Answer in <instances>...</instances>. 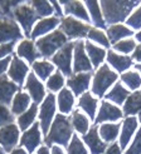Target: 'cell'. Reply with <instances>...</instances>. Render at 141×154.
I'll use <instances>...</instances> for the list:
<instances>
[{
    "mask_svg": "<svg viewBox=\"0 0 141 154\" xmlns=\"http://www.w3.org/2000/svg\"><path fill=\"white\" fill-rule=\"evenodd\" d=\"M140 4L141 3L139 0H134V2H110V0H105V2L100 3V6L105 23L115 25L126 20L130 17V13Z\"/></svg>",
    "mask_w": 141,
    "mask_h": 154,
    "instance_id": "cell-1",
    "label": "cell"
},
{
    "mask_svg": "<svg viewBox=\"0 0 141 154\" xmlns=\"http://www.w3.org/2000/svg\"><path fill=\"white\" fill-rule=\"evenodd\" d=\"M72 124L70 119L64 114H57L54 122L52 123L51 129L45 137L47 145L52 147V144H59L61 147H68L72 138Z\"/></svg>",
    "mask_w": 141,
    "mask_h": 154,
    "instance_id": "cell-2",
    "label": "cell"
},
{
    "mask_svg": "<svg viewBox=\"0 0 141 154\" xmlns=\"http://www.w3.org/2000/svg\"><path fill=\"white\" fill-rule=\"evenodd\" d=\"M68 43L67 36L61 30H54L51 34L42 36L37 43L35 48L41 57L51 58L56 54L59 49H62Z\"/></svg>",
    "mask_w": 141,
    "mask_h": 154,
    "instance_id": "cell-3",
    "label": "cell"
},
{
    "mask_svg": "<svg viewBox=\"0 0 141 154\" xmlns=\"http://www.w3.org/2000/svg\"><path fill=\"white\" fill-rule=\"evenodd\" d=\"M119 79V75L116 72H113L108 64H102L98 69L96 74L93 75L92 80V93L98 98L105 97L106 91L112 87Z\"/></svg>",
    "mask_w": 141,
    "mask_h": 154,
    "instance_id": "cell-4",
    "label": "cell"
},
{
    "mask_svg": "<svg viewBox=\"0 0 141 154\" xmlns=\"http://www.w3.org/2000/svg\"><path fill=\"white\" fill-rule=\"evenodd\" d=\"M11 14L15 18V20L21 25L23 30H24V34L27 36H30L32 26L38 19V15L35 14L30 3H20L18 6H15L13 9Z\"/></svg>",
    "mask_w": 141,
    "mask_h": 154,
    "instance_id": "cell-5",
    "label": "cell"
},
{
    "mask_svg": "<svg viewBox=\"0 0 141 154\" xmlns=\"http://www.w3.org/2000/svg\"><path fill=\"white\" fill-rule=\"evenodd\" d=\"M90 29L91 26L88 24L72 17L62 18L61 20V32L67 36V39H83L87 36Z\"/></svg>",
    "mask_w": 141,
    "mask_h": 154,
    "instance_id": "cell-6",
    "label": "cell"
},
{
    "mask_svg": "<svg viewBox=\"0 0 141 154\" xmlns=\"http://www.w3.org/2000/svg\"><path fill=\"white\" fill-rule=\"evenodd\" d=\"M56 97L53 93L47 94L44 100L42 102L39 109V127H42V133L48 134V130L52 125V120L56 114Z\"/></svg>",
    "mask_w": 141,
    "mask_h": 154,
    "instance_id": "cell-7",
    "label": "cell"
},
{
    "mask_svg": "<svg viewBox=\"0 0 141 154\" xmlns=\"http://www.w3.org/2000/svg\"><path fill=\"white\" fill-rule=\"evenodd\" d=\"M74 43H67L62 49H59L54 55L52 57L53 64L56 65L59 72L67 75L68 78L72 75V53H73Z\"/></svg>",
    "mask_w": 141,
    "mask_h": 154,
    "instance_id": "cell-8",
    "label": "cell"
},
{
    "mask_svg": "<svg viewBox=\"0 0 141 154\" xmlns=\"http://www.w3.org/2000/svg\"><path fill=\"white\" fill-rule=\"evenodd\" d=\"M21 38V30L11 17L0 18V44L15 43L17 40H20Z\"/></svg>",
    "mask_w": 141,
    "mask_h": 154,
    "instance_id": "cell-9",
    "label": "cell"
},
{
    "mask_svg": "<svg viewBox=\"0 0 141 154\" xmlns=\"http://www.w3.org/2000/svg\"><path fill=\"white\" fill-rule=\"evenodd\" d=\"M92 64L87 57L84 49V43L78 40L74 43L73 47V72L77 73H91Z\"/></svg>",
    "mask_w": 141,
    "mask_h": 154,
    "instance_id": "cell-10",
    "label": "cell"
},
{
    "mask_svg": "<svg viewBox=\"0 0 141 154\" xmlns=\"http://www.w3.org/2000/svg\"><path fill=\"white\" fill-rule=\"evenodd\" d=\"M19 140V128L10 123L0 128V145L5 152H11Z\"/></svg>",
    "mask_w": 141,
    "mask_h": 154,
    "instance_id": "cell-11",
    "label": "cell"
},
{
    "mask_svg": "<svg viewBox=\"0 0 141 154\" xmlns=\"http://www.w3.org/2000/svg\"><path fill=\"white\" fill-rule=\"evenodd\" d=\"M122 110L119 106L111 104L110 102H102L100 106L98 114L95 119V124H103L105 122H116L122 118Z\"/></svg>",
    "mask_w": 141,
    "mask_h": 154,
    "instance_id": "cell-12",
    "label": "cell"
},
{
    "mask_svg": "<svg viewBox=\"0 0 141 154\" xmlns=\"http://www.w3.org/2000/svg\"><path fill=\"white\" fill-rule=\"evenodd\" d=\"M92 74L91 73H77L70 75L67 80V85L69 89H72L73 95L81 97L87 91L90 83H91Z\"/></svg>",
    "mask_w": 141,
    "mask_h": 154,
    "instance_id": "cell-13",
    "label": "cell"
},
{
    "mask_svg": "<svg viewBox=\"0 0 141 154\" xmlns=\"http://www.w3.org/2000/svg\"><path fill=\"white\" fill-rule=\"evenodd\" d=\"M28 72H29V68L21 59H19L18 57L11 58L8 75H9V78L13 80V83H15L17 85H21V84L24 83V79H25Z\"/></svg>",
    "mask_w": 141,
    "mask_h": 154,
    "instance_id": "cell-14",
    "label": "cell"
},
{
    "mask_svg": "<svg viewBox=\"0 0 141 154\" xmlns=\"http://www.w3.org/2000/svg\"><path fill=\"white\" fill-rule=\"evenodd\" d=\"M83 142L87 144V147L90 148V152L92 154H103L106 150V143L101 139V137L98 134L97 127H92L87 133L83 135Z\"/></svg>",
    "mask_w": 141,
    "mask_h": 154,
    "instance_id": "cell-15",
    "label": "cell"
},
{
    "mask_svg": "<svg viewBox=\"0 0 141 154\" xmlns=\"http://www.w3.org/2000/svg\"><path fill=\"white\" fill-rule=\"evenodd\" d=\"M41 143H42V134H41V130H39V123H34L32 128L28 129L23 134L20 139V144L27 148V152L32 153Z\"/></svg>",
    "mask_w": 141,
    "mask_h": 154,
    "instance_id": "cell-16",
    "label": "cell"
},
{
    "mask_svg": "<svg viewBox=\"0 0 141 154\" xmlns=\"http://www.w3.org/2000/svg\"><path fill=\"white\" fill-rule=\"evenodd\" d=\"M25 89L29 91V95L34 100V104L42 103V100L45 98V89L43 84L38 80L37 75L34 73L28 74V78L25 82Z\"/></svg>",
    "mask_w": 141,
    "mask_h": 154,
    "instance_id": "cell-17",
    "label": "cell"
},
{
    "mask_svg": "<svg viewBox=\"0 0 141 154\" xmlns=\"http://www.w3.org/2000/svg\"><path fill=\"white\" fill-rule=\"evenodd\" d=\"M59 24H61V19L57 17L44 18L42 20H39L35 24V26L32 30V33H30V38H32V39H35V38H39L42 35L45 36V34L48 35V33L54 30Z\"/></svg>",
    "mask_w": 141,
    "mask_h": 154,
    "instance_id": "cell-18",
    "label": "cell"
},
{
    "mask_svg": "<svg viewBox=\"0 0 141 154\" xmlns=\"http://www.w3.org/2000/svg\"><path fill=\"white\" fill-rule=\"evenodd\" d=\"M137 119L135 117H127L122 123V130L120 133V148L121 150H123L127 147V144L130 143V140L132 139V135L137 130Z\"/></svg>",
    "mask_w": 141,
    "mask_h": 154,
    "instance_id": "cell-19",
    "label": "cell"
},
{
    "mask_svg": "<svg viewBox=\"0 0 141 154\" xmlns=\"http://www.w3.org/2000/svg\"><path fill=\"white\" fill-rule=\"evenodd\" d=\"M106 58L108 61V65H111L116 72H126L127 69L132 66V59L127 55H122V54H117L116 51L108 50L106 53Z\"/></svg>",
    "mask_w": 141,
    "mask_h": 154,
    "instance_id": "cell-20",
    "label": "cell"
},
{
    "mask_svg": "<svg viewBox=\"0 0 141 154\" xmlns=\"http://www.w3.org/2000/svg\"><path fill=\"white\" fill-rule=\"evenodd\" d=\"M59 4L63 6V13H66L68 15H73V17H77L78 19H82L83 21H90L88 11H87V9H86L83 3L64 0V2H59Z\"/></svg>",
    "mask_w": 141,
    "mask_h": 154,
    "instance_id": "cell-21",
    "label": "cell"
},
{
    "mask_svg": "<svg viewBox=\"0 0 141 154\" xmlns=\"http://www.w3.org/2000/svg\"><path fill=\"white\" fill-rule=\"evenodd\" d=\"M18 91V85L10 82L5 75L0 76V104L9 105L11 103V98Z\"/></svg>",
    "mask_w": 141,
    "mask_h": 154,
    "instance_id": "cell-22",
    "label": "cell"
},
{
    "mask_svg": "<svg viewBox=\"0 0 141 154\" xmlns=\"http://www.w3.org/2000/svg\"><path fill=\"white\" fill-rule=\"evenodd\" d=\"M134 32L122 24H115V25H111L110 28H107L106 30V35H107V39L110 42V44H116L121 40H123L125 38H129V36H132Z\"/></svg>",
    "mask_w": 141,
    "mask_h": 154,
    "instance_id": "cell-23",
    "label": "cell"
},
{
    "mask_svg": "<svg viewBox=\"0 0 141 154\" xmlns=\"http://www.w3.org/2000/svg\"><path fill=\"white\" fill-rule=\"evenodd\" d=\"M86 9L88 11L90 15V20H92L93 25L96 26V29H105L106 28V23L103 20L102 17V11H101V6L98 2H91V0H87L84 3Z\"/></svg>",
    "mask_w": 141,
    "mask_h": 154,
    "instance_id": "cell-24",
    "label": "cell"
},
{
    "mask_svg": "<svg viewBox=\"0 0 141 154\" xmlns=\"http://www.w3.org/2000/svg\"><path fill=\"white\" fill-rule=\"evenodd\" d=\"M57 103H58V109L61 114H69L73 109L74 105V95L68 88L61 89L59 94L57 97Z\"/></svg>",
    "mask_w": 141,
    "mask_h": 154,
    "instance_id": "cell-25",
    "label": "cell"
},
{
    "mask_svg": "<svg viewBox=\"0 0 141 154\" xmlns=\"http://www.w3.org/2000/svg\"><path fill=\"white\" fill-rule=\"evenodd\" d=\"M84 49H86L87 57L92 64V68H98L103 63L105 57H106V50H103L102 48L97 47L95 44H92L91 42L84 43Z\"/></svg>",
    "mask_w": 141,
    "mask_h": 154,
    "instance_id": "cell-26",
    "label": "cell"
},
{
    "mask_svg": "<svg viewBox=\"0 0 141 154\" xmlns=\"http://www.w3.org/2000/svg\"><path fill=\"white\" fill-rule=\"evenodd\" d=\"M78 106L81 108L83 112H86L87 117L90 119H96V112H97V99L93 98L91 93L86 91L78 99Z\"/></svg>",
    "mask_w": 141,
    "mask_h": 154,
    "instance_id": "cell-27",
    "label": "cell"
},
{
    "mask_svg": "<svg viewBox=\"0 0 141 154\" xmlns=\"http://www.w3.org/2000/svg\"><path fill=\"white\" fill-rule=\"evenodd\" d=\"M129 95H130V91L125 88L120 82H116L115 85L112 87V89L106 94V99L108 102H112L117 105H122L125 102H126Z\"/></svg>",
    "mask_w": 141,
    "mask_h": 154,
    "instance_id": "cell-28",
    "label": "cell"
},
{
    "mask_svg": "<svg viewBox=\"0 0 141 154\" xmlns=\"http://www.w3.org/2000/svg\"><path fill=\"white\" fill-rule=\"evenodd\" d=\"M98 134L106 144H111L120 134V124H117V123H103L98 128Z\"/></svg>",
    "mask_w": 141,
    "mask_h": 154,
    "instance_id": "cell-29",
    "label": "cell"
},
{
    "mask_svg": "<svg viewBox=\"0 0 141 154\" xmlns=\"http://www.w3.org/2000/svg\"><path fill=\"white\" fill-rule=\"evenodd\" d=\"M17 54L19 57L27 59L29 63H34L35 59L39 58V53L35 48V44L32 40H23L17 48Z\"/></svg>",
    "mask_w": 141,
    "mask_h": 154,
    "instance_id": "cell-30",
    "label": "cell"
},
{
    "mask_svg": "<svg viewBox=\"0 0 141 154\" xmlns=\"http://www.w3.org/2000/svg\"><path fill=\"white\" fill-rule=\"evenodd\" d=\"M141 112V93L140 91H134L129 95L126 102L123 103V115L127 117H134L135 114Z\"/></svg>",
    "mask_w": 141,
    "mask_h": 154,
    "instance_id": "cell-31",
    "label": "cell"
},
{
    "mask_svg": "<svg viewBox=\"0 0 141 154\" xmlns=\"http://www.w3.org/2000/svg\"><path fill=\"white\" fill-rule=\"evenodd\" d=\"M70 124L77 130V133L84 135L90 129V120L83 113H81L80 109L73 110L72 118H70Z\"/></svg>",
    "mask_w": 141,
    "mask_h": 154,
    "instance_id": "cell-32",
    "label": "cell"
},
{
    "mask_svg": "<svg viewBox=\"0 0 141 154\" xmlns=\"http://www.w3.org/2000/svg\"><path fill=\"white\" fill-rule=\"evenodd\" d=\"M30 104V97L27 93H17V95L13 99V105H11V113L13 115H20L29 108Z\"/></svg>",
    "mask_w": 141,
    "mask_h": 154,
    "instance_id": "cell-33",
    "label": "cell"
},
{
    "mask_svg": "<svg viewBox=\"0 0 141 154\" xmlns=\"http://www.w3.org/2000/svg\"><path fill=\"white\" fill-rule=\"evenodd\" d=\"M34 74L38 75L42 80H47L54 72L53 63H49L48 60H38L33 63Z\"/></svg>",
    "mask_w": 141,
    "mask_h": 154,
    "instance_id": "cell-34",
    "label": "cell"
},
{
    "mask_svg": "<svg viewBox=\"0 0 141 154\" xmlns=\"http://www.w3.org/2000/svg\"><path fill=\"white\" fill-rule=\"evenodd\" d=\"M37 113H38V108H37V104H33L28 108V110L24 112L23 114L19 115L18 118V127L21 129V130H25L28 129L30 125H33L34 123V119L37 117Z\"/></svg>",
    "mask_w": 141,
    "mask_h": 154,
    "instance_id": "cell-35",
    "label": "cell"
},
{
    "mask_svg": "<svg viewBox=\"0 0 141 154\" xmlns=\"http://www.w3.org/2000/svg\"><path fill=\"white\" fill-rule=\"evenodd\" d=\"M121 80L126 84L127 88L131 90H137L141 87V75L137 72H126L121 75Z\"/></svg>",
    "mask_w": 141,
    "mask_h": 154,
    "instance_id": "cell-36",
    "label": "cell"
},
{
    "mask_svg": "<svg viewBox=\"0 0 141 154\" xmlns=\"http://www.w3.org/2000/svg\"><path fill=\"white\" fill-rule=\"evenodd\" d=\"M63 85H64V76L61 72H54L47 80V88H48L51 93L63 89Z\"/></svg>",
    "mask_w": 141,
    "mask_h": 154,
    "instance_id": "cell-37",
    "label": "cell"
},
{
    "mask_svg": "<svg viewBox=\"0 0 141 154\" xmlns=\"http://www.w3.org/2000/svg\"><path fill=\"white\" fill-rule=\"evenodd\" d=\"M32 8L34 9L35 14L41 18H49L53 14V8L49 2H32L30 3Z\"/></svg>",
    "mask_w": 141,
    "mask_h": 154,
    "instance_id": "cell-38",
    "label": "cell"
},
{
    "mask_svg": "<svg viewBox=\"0 0 141 154\" xmlns=\"http://www.w3.org/2000/svg\"><path fill=\"white\" fill-rule=\"evenodd\" d=\"M87 38L90 40L92 42H95L100 45H102L103 48H110V42L107 39V35L102 32V30H100V29H96V28H91L90 29V32L87 34Z\"/></svg>",
    "mask_w": 141,
    "mask_h": 154,
    "instance_id": "cell-39",
    "label": "cell"
},
{
    "mask_svg": "<svg viewBox=\"0 0 141 154\" xmlns=\"http://www.w3.org/2000/svg\"><path fill=\"white\" fill-rule=\"evenodd\" d=\"M67 154H88L87 149L83 145L82 140L78 138V135L73 134L70 138V142L68 144V149H67Z\"/></svg>",
    "mask_w": 141,
    "mask_h": 154,
    "instance_id": "cell-40",
    "label": "cell"
},
{
    "mask_svg": "<svg viewBox=\"0 0 141 154\" xmlns=\"http://www.w3.org/2000/svg\"><path fill=\"white\" fill-rule=\"evenodd\" d=\"M135 48H136V43H135V40H132V39H123V40H121L119 43L113 44V49L116 51L122 53L123 55L132 53L135 50Z\"/></svg>",
    "mask_w": 141,
    "mask_h": 154,
    "instance_id": "cell-41",
    "label": "cell"
},
{
    "mask_svg": "<svg viewBox=\"0 0 141 154\" xmlns=\"http://www.w3.org/2000/svg\"><path fill=\"white\" fill-rule=\"evenodd\" d=\"M126 24L131 28V30H141V4L126 19Z\"/></svg>",
    "mask_w": 141,
    "mask_h": 154,
    "instance_id": "cell-42",
    "label": "cell"
},
{
    "mask_svg": "<svg viewBox=\"0 0 141 154\" xmlns=\"http://www.w3.org/2000/svg\"><path fill=\"white\" fill-rule=\"evenodd\" d=\"M13 123V113L8 109L6 105L0 104V127Z\"/></svg>",
    "mask_w": 141,
    "mask_h": 154,
    "instance_id": "cell-43",
    "label": "cell"
},
{
    "mask_svg": "<svg viewBox=\"0 0 141 154\" xmlns=\"http://www.w3.org/2000/svg\"><path fill=\"white\" fill-rule=\"evenodd\" d=\"M125 154H141V129L136 132L134 142L129 147V149L125 152Z\"/></svg>",
    "mask_w": 141,
    "mask_h": 154,
    "instance_id": "cell-44",
    "label": "cell"
},
{
    "mask_svg": "<svg viewBox=\"0 0 141 154\" xmlns=\"http://www.w3.org/2000/svg\"><path fill=\"white\" fill-rule=\"evenodd\" d=\"M15 43H6V44H0V60L2 58L9 55V54L13 51Z\"/></svg>",
    "mask_w": 141,
    "mask_h": 154,
    "instance_id": "cell-45",
    "label": "cell"
},
{
    "mask_svg": "<svg viewBox=\"0 0 141 154\" xmlns=\"http://www.w3.org/2000/svg\"><path fill=\"white\" fill-rule=\"evenodd\" d=\"M121 148H120V145L117 144V143H111L108 145V147L106 148L105 150V154H121Z\"/></svg>",
    "mask_w": 141,
    "mask_h": 154,
    "instance_id": "cell-46",
    "label": "cell"
},
{
    "mask_svg": "<svg viewBox=\"0 0 141 154\" xmlns=\"http://www.w3.org/2000/svg\"><path fill=\"white\" fill-rule=\"evenodd\" d=\"M52 8H53V13H56V17L57 18H61L63 17V8H62V5L59 4V2H52L51 3Z\"/></svg>",
    "mask_w": 141,
    "mask_h": 154,
    "instance_id": "cell-47",
    "label": "cell"
},
{
    "mask_svg": "<svg viewBox=\"0 0 141 154\" xmlns=\"http://www.w3.org/2000/svg\"><path fill=\"white\" fill-rule=\"evenodd\" d=\"M10 61H11V58L10 57L4 58V59L0 60V76H2L4 74V72L8 69V66H9V64H10Z\"/></svg>",
    "mask_w": 141,
    "mask_h": 154,
    "instance_id": "cell-48",
    "label": "cell"
},
{
    "mask_svg": "<svg viewBox=\"0 0 141 154\" xmlns=\"http://www.w3.org/2000/svg\"><path fill=\"white\" fill-rule=\"evenodd\" d=\"M132 60H135V61H139V64H141V44L136 45V48L135 50L132 51Z\"/></svg>",
    "mask_w": 141,
    "mask_h": 154,
    "instance_id": "cell-49",
    "label": "cell"
},
{
    "mask_svg": "<svg viewBox=\"0 0 141 154\" xmlns=\"http://www.w3.org/2000/svg\"><path fill=\"white\" fill-rule=\"evenodd\" d=\"M52 154H64V152L59 145H52Z\"/></svg>",
    "mask_w": 141,
    "mask_h": 154,
    "instance_id": "cell-50",
    "label": "cell"
},
{
    "mask_svg": "<svg viewBox=\"0 0 141 154\" xmlns=\"http://www.w3.org/2000/svg\"><path fill=\"white\" fill-rule=\"evenodd\" d=\"M10 154H28L24 149H21V148H15L10 152Z\"/></svg>",
    "mask_w": 141,
    "mask_h": 154,
    "instance_id": "cell-51",
    "label": "cell"
},
{
    "mask_svg": "<svg viewBox=\"0 0 141 154\" xmlns=\"http://www.w3.org/2000/svg\"><path fill=\"white\" fill-rule=\"evenodd\" d=\"M37 154H51V153H49V149L47 148V147H41V148L38 149Z\"/></svg>",
    "mask_w": 141,
    "mask_h": 154,
    "instance_id": "cell-52",
    "label": "cell"
},
{
    "mask_svg": "<svg viewBox=\"0 0 141 154\" xmlns=\"http://www.w3.org/2000/svg\"><path fill=\"white\" fill-rule=\"evenodd\" d=\"M135 38H136V40H137V42L141 44V30H140V32H139V33L135 35Z\"/></svg>",
    "mask_w": 141,
    "mask_h": 154,
    "instance_id": "cell-53",
    "label": "cell"
},
{
    "mask_svg": "<svg viewBox=\"0 0 141 154\" xmlns=\"http://www.w3.org/2000/svg\"><path fill=\"white\" fill-rule=\"evenodd\" d=\"M135 69L137 70V73L141 74V64H136V65H135Z\"/></svg>",
    "mask_w": 141,
    "mask_h": 154,
    "instance_id": "cell-54",
    "label": "cell"
},
{
    "mask_svg": "<svg viewBox=\"0 0 141 154\" xmlns=\"http://www.w3.org/2000/svg\"><path fill=\"white\" fill-rule=\"evenodd\" d=\"M137 122H140V123H141V112L139 113V118H137Z\"/></svg>",
    "mask_w": 141,
    "mask_h": 154,
    "instance_id": "cell-55",
    "label": "cell"
},
{
    "mask_svg": "<svg viewBox=\"0 0 141 154\" xmlns=\"http://www.w3.org/2000/svg\"><path fill=\"white\" fill-rule=\"evenodd\" d=\"M0 154H5V152H4V149L2 147H0Z\"/></svg>",
    "mask_w": 141,
    "mask_h": 154,
    "instance_id": "cell-56",
    "label": "cell"
},
{
    "mask_svg": "<svg viewBox=\"0 0 141 154\" xmlns=\"http://www.w3.org/2000/svg\"><path fill=\"white\" fill-rule=\"evenodd\" d=\"M3 17V13H2V10H0V18H2Z\"/></svg>",
    "mask_w": 141,
    "mask_h": 154,
    "instance_id": "cell-57",
    "label": "cell"
},
{
    "mask_svg": "<svg viewBox=\"0 0 141 154\" xmlns=\"http://www.w3.org/2000/svg\"><path fill=\"white\" fill-rule=\"evenodd\" d=\"M140 93H141V91H140Z\"/></svg>",
    "mask_w": 141,
    "mask_h": 154,
    "instance_id": "cell-58",
    "label": "cell"
}]
</instances>
